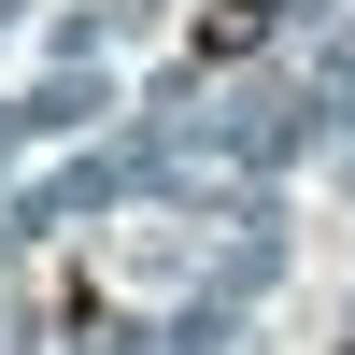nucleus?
I'll list each match as a JSON object with an SVG mask.
<instances>
[{"instance_id": "1", "label": "nucleus", "mask_w": 355, "mask_h": 355, "mask_svg": "<svg viewBox=\"0 0 355 355\" xmlns=\"http://www.w3.org/2000/svg\"><path fill=\"white\" fill-rule=\"evenodd\" d=\"M270 43V0H214V15H199V57H256Z\"/></svg>"}]
</instances>
